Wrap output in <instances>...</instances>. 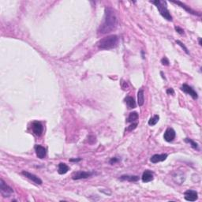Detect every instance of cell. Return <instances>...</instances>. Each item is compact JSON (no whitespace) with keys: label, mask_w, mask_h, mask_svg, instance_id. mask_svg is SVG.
I'll use <instances>...</instances> for the list:
<instances>
[{"label":"cell","mask_w":202,"mask_h":202,"mask_svg":"<svg viewBox=\"0 0 202 202\" xmlns=\"http://www.w3.org/2000/svg\"><path fill=\"white\" fill-rule=\"evenodd\" d=\"M121 180H126L129 182H137L139 180V177L137 175H122Z\"/></svg>","instance_id":"19"},{"label":"cell","mask_w":202,"mask_h":202,"mask_svg":"<svg viewBox=\"0 0 202 202\" xmlns=\"http://www.w3.org/2000/svg\"><path fill=\"white\" fill-rule=\"evenodd\" d=\"M175 29L178 32V33H179V34L182 35L184 33V30L182 29H181V28H179V27H177L175 26Z\"/></svg>","instance_id":"27"},{"label":"cell","mask_w":202,"mask_h":202,"mask_svg":"<svg viewBox=\"0 0 202 202\" xmlns=\"http://www.w3.org/2000/svg\"><path fill=\"white\" fill-rule=\"evenodd\" d=\"M153 173L152 172V171H150V170H146L143 173V175H142V178H141V179H142V182H151L153 180Z\"/></svg>","instance_id":"13"},{"label":"cell","mask_w":202,"mask_h":202,"mask_svg":"<svg viewBox=\"0 0 202 202\" xmlns=\"http://www.w3.org/2000/svg\"><path fill=\"white\" fill-rule=\"evenodd\" d=\"M144 103V92L142 88L139 89L138 93H137V104L139 106H143Z\"/></svg>","instance_id":"15"},{"label":"cell","mask_w":202,"mask_h":202,"mask_svg":"<svg viewBox=\"0 0 202 202\" xmlns=\"http://www.w3.org/2000/svg\"><path fill=\"white\" fill-rule=\"evenodd\" d=\"M167 93H168V95H174L175 94V91H174V89L172 88H170L167 90Z\"/></svg>","instance_id":"28"},{"label":"cell","mask_w":202,"mask_h":202,"mask_svg":"<svg viewBox=\"0 0 202 202\" xmlns=\"http://www.w3.org/2000/svg\"><path fill=\"white\" fill-rule=\"evenodd\" d=\"M69 170V168L67 166L66 163H60L59 164V170H58V172H59V175H65L68 172V170Z\"/></svg>","instance_id":"18"},{"label":"cell","mask_w":202,"mask_h":202,"mask_svg":"<svg viewBox=\"0 0 202 202\" xmlns=\"http://www.w3.org/2000/svg\"><path fill=\"white\" fill-rule=\"evenodd\" d=\"M81 159H70L69 161L70 162H78V161H81Z\"/></svg>","instance_id":"29"},{"label":"cell","mask_w":202,"mask_h":202,"mask_svg":"<svg viewBox=\"0 0 202 202\" xmlns=\"http://www.w3.org/2000/svg\"><path fill=\"white\" fill-rule=\"evenodd\" d=\"M161 75H162L163 78H164V79H165V77H163V72H161Z\"/></svg>","instance_id":"31"},{"label":"cell","mask_w":202,"mask_h":202,"mask_svg":"<svg viewBox=\"0 0 202 202\" xmlns=\"http://www.w3.org/2000/svg\"><path fill=\"white\" fill-rule=\"evenodd\" d=\"M119 38L116 35H111L108 36L101 39L98 43L97 46L100 49L103 50H109L112 48H116L119 45Z\"/></svg>","instance_id":"2"},{"label":"cell","mask_w":202,"mask_h":202,"mask_svg":"<svg viewBox=\"0 0 202 202\" xmlns=\"http://www.w3.org/2000/svg\"><path fill=\"white\" fill-rule=\"evenodd\" d=\"M35 151H36V156H37L38 158L43 159L46 156L47 150H46L44 147L37 144V145H36V147H35Z\"/></svg>","instance_id":"11"},{"label":"cell","mask_w":202,"mask_h":202,"mask_svg":"<svg viewBox=\"0 0 202 202\" xmlns=\"http://www.w3.org/2000/svg\"><path fill=\"white\" fill-rule=\"evenodd\" d=\"M138 119V114L137 112H131L127 119V122H134Z\"/></svg>","instance_id":"20"},{"label":"cell","mask_w":202,"mask_h":202,"mask_svg":"<svg viewBox=\"0 0 202 202\" xmlns=\"http://www.w3.org/2000/svg\"><path fill=\"white\" fill-rule=\"evenodd\" d=\"M185 141L187 142V143L190 144V145H191V147L193 149H196V150H198V144H197L195 141H194L193 140H191V139L189 138H186L185 139Z\"/></svg>","instance_id":"22"},{"label":"cell","mask_w":202,"mask_h":202,"mask_svg":"<svg viewBox=\"0 0 202 202\" xmlns=\"http://www.w3.org/2000/svg\"><path fill=\"white\" fill-rule=\"evenodd\" d=\"M0 191H1L2 195L5 197H11V194H13V189L11 188V186H9L6 183L3 179L0 180Z\"/></svg>","instance_id":"4"},{"label":"cell","mask_w":202,"mask_h":202,"mask_svg":"<svg viewBox=\"0 0 202 202\" xmlns=\"http://www.w3.org/2000/svg\"><path fill=\"white\" fill-rule=\"evenodd\" d=\"M167 158H168V154H156L151 157L150 161L152 163H157L159 162L164 161Z\"/></svg>","instance_id":"12"},{"label":"cell","mask_w":202,"mask_h":202,"mask_svg":"<svg viewBox=\"0 0 202 202\" xmlns=\"http://www.w3.org/2000/svg\"><path fill=\"white\" fill-rule=\"evenodd\" d=\"M21 174H22L24 176H25L27 178H29V179H30V180H32L33 182H35L36 184H37V185H41V184L43 183L42 180H41L39 177H37L36 175H33V174H32V173L28 172V171H25V170H23Z\"/></svg>","instance_id":"9"},{"label":"cell","mask_w":202,"mask_h":202,"mask_svg":"<svg viewBox=\"0 0 202 202\" xmlns=\"http://www.w3.org/2000/svg\"><path fill=\"white\" fill-rule=\"evenodd\" d=\"M119 159H118L117 157H114V158H112V160H110L109 163L110 164H114V163H116L119 162Z\"/></svg>","instance_id":"26"},{"label":"cell","mask_w":202,"mask_h":202,"mask_svg":"<svg viewBox=\"0 0 202 202\" xmlns=\"http://www.w3.org/2000/svg\"><path fill=\"white\" fill-rule=\"evenodd\" d=\"M176 43H177L178 45L180 46V47H181V48L185 50V52H186V54H188V55H189V51H188V49H187V48H186V46L184 45V43H182L180 40H176Z\"/></svg>","instance_id":"23"},{"label":"cell","mask_w":202,"mask_h":202,"mask_svg":"<svg viewBox=\"0 0 202 202\" xmlns=\"http://www.w3.org/2000/svg\"><path fill=\"white\" fill-rule=\"evenodd\" d=\"M125 101L126 103V104H127L128 107L130 108V109L135 108L136 106H137L135 100H134L132 96H126L125 98Z\"/></svg>","instance_id":"17"},{"label":"cell","mask_w":202,"mask_h":202,"mask_svg":"<svg viewBox=\"0 0 202 202\" xmlns=\"http://www.w3.org/2000/svg\"><path fill=\"white\" fill-rule=\"evenodd\" d=\"M159 119H160V117H159V115H154L153 117L151 118L150 119H149V126H155L157 122H159Z\"/></svg>","instance_id":"21"},{"label":"cell","mask_w":202,"mask_h":202,"mask_svg":"<svg viewBox=\"0 0 202 202\" xmlns=\"http://www.w3.org/2000/svg\"><path fill=\"white\" fill-rule=\"evenodd\" d=\"M184 195H185V199L188 201H195L198 198L197 192L192 189H188L184 193Z\"/></svg>","instance_id":"8"},{"label":"cell","mask_w":202,"mask_h":202,"mask_svg":"<svg viewBox=\"0 0 202 202\" xmlns=\"http://www.w3.org/2000/svg\"><path fill=\"white\" fill-rule=\"evenodd\" d=\"M32 128L33 133H34L36 135L38 136V137L42 135L43 131V126L41 122H38V121H35V122H32Z\"/></svg>","instance_id":"6"},{"label":"cell","mask_w":202,"mask_h":202,"mask_svg":"<svg viewBox=\"0 0 202 202\" xmlns=\"http://www.w3.org/2000/svg\"><path fill=\"white\" fill-rule=\"evenodd\" d=\"M161 63L163 65V66H169L170 65V62L168 60V59L167 57H163L162 59H161Z\"/></svg>","instance_id":"24"},{"label":"cell","mask_w":202,"mask_h":202,"mask_svg":"<svg viewBox=\"0 0 202 202\" xmlns=\"http://www.w3.org/2000/svg\"><path fill=\"white\" fill-rule=\"evenodd\" d=\"M137 122H133L132 124H131L129 127H128V129H127V130H129V131H132L133 130H134V129H136L137 128Z\"/></svg>","instance_id":"25"},{"label":"cell","mask_w":202,"mask_h":202,"mask_svg":"<svg viewBox=\"0 0 202 202\" xmlns=\"http://www.w3.org/2000/svg\"><path fill=\"white\" fill-rule=\"evenodd\" d=\"M199 43H200V45H201V38L199 39Z\"/></svg>","instance_id":"30"},{"label":"cell","mask_w":202,"mask_h":202,"mask_svg":"<svg viewBox=\"0 0 202 202\" xmlns=\"http://www.w3.org/2000/svg\"><path fill=\"white\" fill-rule=\"evenodd\" d=\"M172 3H175V4H178V6H180L182 8L185 9L187 12H189V13H192V14H194V15H197V16H201V13H198L197 12H195L194 11H193L192 9H190L189 7V6H187L186 5H185L184 3H181V2H179V1H172Z\"/></svg>","instance_id":"14"},{"label":"cell","mask_w":202,"mask_h":202,"mask_svg":"<svg viewBox=\"0 0 202 202\" xmlns=\"http://www.w3.org/2000/svg\"><path fill=\"white\" fill-rule=\"evenodd\" d=\"M119 21L115 11L111 7H106L103 21L98 29V33L107 34L117 29Z\"/></svg>","instance_id":"1"},{"label":"cell","mask_w":202,"mask_h":202,"mask_svg":"<svg viewBox=\"0 0 202 202\" xmlns=\"http://www.w3.org/2000/svg\"><path fill=\"white\" fill-rule=\"evenodd\" d=\"M93 175V172L90 171H77L73 175V179L74 180H79V179H82V178H87L90 177Z\"/></svg>","instance_id":"7"},{"label":"cell","mask_w":202,"mask_h":202,"mask_svg":"<svg viewBox=\"0 0 202 202\" xmlns=\"http://www.w3.org/2000/svg\"><path fill=\"white\" fill-rule=\"evenodd\" d=\"M175 131L172 128H168V129H167V130L165 131L164 134H163V138L166 141L170 142V141H172L175 138Z\"/></svg>","instance_id":"10"},{"label":"cell","mask_w":202,"mask_h":202,"mask_svg":"<svg viewBox=\"0 0 202 202\" xmlns=\"http://www.w3.org/2000/svg\"><path fill=\"white\" fill-rule=\"evenodd\" d=\"M181 89H182V91H183L184 93H187V94H189V96H191L193 99H194V100H197V99L198 98V96H197V92L194 90V88H192V87H190L189 85H186V84H183V85H182V86Z\"/></svg>","instance_id":"5"},{"label":"cell","mask_w":202,"mask_h":202,"mask_svg":"<svg viewBox=\"0 0 202 202\" xmlns=\"http://www.w3.org/2000/svg\"><path fill=\"white\" fill-rule=\"evenodd\" d=\"M173 178L176 183L182 184L185 181V175L182 172H177L175 173V175L173 176Z\"/></svg>","instance_id":"16"},{"label":"cell","mask_w":202,"mask_h":202,"mask_svg":"<svg viewBox=\"0 0 202 202\" xmlns=\"http://www.w3.org/2000/svg\"><path fill=\"white\" fill-rule=\"evenodd\" d=\"M151 3L156 6V8L158 9V11L163 18L166 19L167 21H172V16L170 15V11H168L167 2L161 0H156V1H151Z\"/></svg>","instance_id":"3"}]
</instances>
